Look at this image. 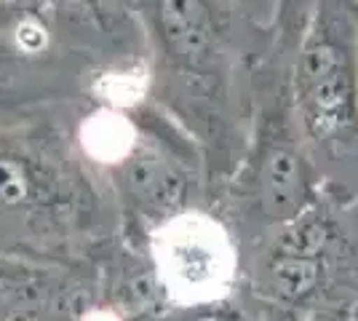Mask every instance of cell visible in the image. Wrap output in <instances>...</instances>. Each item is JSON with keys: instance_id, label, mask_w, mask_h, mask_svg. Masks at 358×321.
Instances as JSON below:
<instances>
[{"instance_id": "6da1fadb", "label": "cell", "mask_w": 358, "mask_h": 321, "mask_svg": "<svg viewBox=\"0 0 358 321\" xmlns=\"http://www.w3.org/2000/svg\"><path fill=\"white\" fill-rule=\"evenodd\" d=\"M123 3L145 35L150 97L195 139L214 196L243 153L273 27L241 0Z\"/></svg>"}, {"instance_id": "7a4b0ae2", "label": "cell", "mask_w": 358, "mask_h": 321, "mask_svg": "<svg viewBox=\"0 0 358 321\" xmlns=\"http://www.w3.org/2000/svg\"><path fill=\"white\" fill-rule=\"evenodd\" d=\"M118 238V209L78 145L75 102L0 118V249L96 265Z\"/></svg>"}, {"instance_id": "3957f363", "label": "cell", "mask_w": 358, "mask_h": 321, "mask_svg": "<svg viewBox=\"0 0 358 321\" xmlns=\"http://www.w3.org/2000/svg\"><path fill=\"white\" fill-rule=\"evenodd\" d=\"M75 134L120 217V236L211 199L195 139L152 97L75 99Z\"/></svg>"}, {"instance_id": "277c9868", "label": "cell", "mask_w": 358, "mask_h": 321, "mask_svg": "<svg viewBox=\"0 0 358 321\" xmlns=\"http://www.w3.org/2000/svg\"><path fill=\"white\" fill-rule=\"evenodd\" d=\"M270 24L324 183L358 196V0H275Z\"/></svg>"}, {"instance_id": "5b68a950", "label": "cell", "mask_w": 358, "mask_h": 321, "mask_svg": "<svg viewBox=\"0 0 358 321\" xmlns=\"http://www.w3.org/2000/svg\"><path fill=\"white\" fill-rule=\"evenodd\" d=\"M324 185L294 105L289 51L273 38L254 73L252 123L243 153L211 199L230 217L246 249L299 217Z\"/></svg>"}, {"instance_id": "8992f818", "label": "cell", "mask_w": 358, "mask_h": 321, "mask_svg": "<svg viewBox=\"0 0 358 321\" xmlns=\"http://www.w3.org/2000/svg\"><path fill=\"white\" fill-rule=\"evenodd\" d=\"M123 238L142 255L164 311L214 306L238 294L243 244L214 199L198 201L139 236Z\"/></svg>"}, {"instance_id": "52a82bcc", "label": "cell", "mask_w": 358, "mask_h": 321, "mask_svg": "<svg viewBox=\"0 0 358 321\" xmlns=\"http://www.w3.org/2000/svg\"><path fill=\"white\" fill-rule=\"evenodd\" d=\"M45 6L30 8L14 30L0 35V118L83 99L102 73L96 62L62 41Z\"/></svg>"}, {"instance_id": "ba28073f", "label": "cell", "mask_w": 358, "mask_h": 321, "mask_svg": "<svg viewBox=\"0 0 358 321\" xmlns=\"http://www.w3.org/2000/svg\"><path fill=\"white\" fill-rule=\"evenodd\" d=\"M99 308L96 265L0 249V321H78Z\"/></svg>"}, {"instance_id": "9c48e42d", "label": "cell", "mask_w": 358, "mask_h": 321, "mask_svg": "<svg viewBox=\"0 0 358 321\" xmlns=\"http://www.w3.org/2000/svg\"><path fill=\"white\" fill-rule=\"evenodd\" d=\"M136 321H252L246 308L241 306L238 297L214 303V306H198V308H177V311H161L145 319Z\"/></svg>"}, {"instance_id": "30bf717a", "label": "cell", "mask_w": 358, "mask_h": 321, "mask_svg": "<svg viewBox=\"0 0 358 321\" xmlns=\"http://www.w3.org/2000/svg\"><path fill=\"white\" fill-rule=\"evenodd\" d=\"M35 8V6H19V3H11V0H0V35L3 32H11L27 16V11Z\"/></svg>"}, {"instance_id": "8fae6325", "label": "cell", "mask_w": 358, "mask_h": 321, "mask_svg": "<svg viewBox=\"0 0 358 321\" xmlns=\"http://www.w3.org/2000/svg\"><path fill=\"white\" fill-rule=\"evenodd\" d=\"M11 3H19V6H43L48 0H11Z\"/></svg>"}, {"instance_id": "7c38bea8", "label": "cell", "mask_w": 358, "mask_h": 321, "mask_svg": "<svg viewBox=\"0 0 358 321\" xmlns=\"http://www.w3.org/2000/svg\"><path fill=\"white\" fill-rule=\"evenodd\" d=\"M315 321H356L350 316H324V319H315Z\"/></svg>"}]
</instances>
